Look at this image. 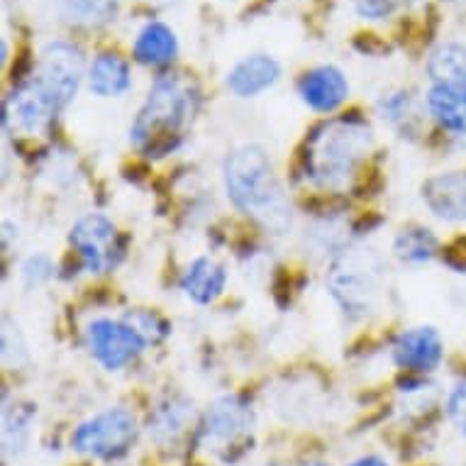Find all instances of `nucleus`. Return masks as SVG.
<instances>
[{
  "instance_id": "1",
  "label": "nucleus",
  "mask_w": 466,
  "mask_h": 466,
  "mask_svg": "<svg viewBox=\"0 0 466 466\" xmlns=\"http://www.w3.org/2000/svg\"><path fill=\"white\" fill-rule=\"evenodd\" d=\"M374 145L367 120L357 115H339L315 127L303 149V177L322 191H342L352 184L357 171Z\"/></svg>"
},
{
  "instance_id": "2",
  "label": "nucleus",
  "mask_w": 466,
  "mask_h": 466,
  "mask_svg": "<svg viewBox=\"0 0 466 466\" xmlns=\"http://www.w3.org/2000/svg\"><path fill=\"white\" fill-rule=\"evenodd\" d=\"M225 191L232 206L252 215L264 228L281 235L290 228V206L267 152L257 145H242L225 159Z\"/></svg>"
},
{
  "instance_id": "3",
  "label": "nucleus",
  "mask_w": 466,
  "mask_h": 466,
  "mask_svg": "<svg viewBox=\"0 0 466 466\" xmlns=\"http://www.w3.org/2000/svg\"><path fill=\"white\" fill-rule=\"evenodd\" d=\"M198 107V91L184 76H159L130 127V142L147 157L171 154Z\"/></svg>"
},
{
  "instance_id": "4",
  "label": "nucleus",
  "mask_w": 466,
  "mask_h": 466,
  "mask_svg": "<svg viewBox=\"0 0 466 466\" xmlns=\"http://www.w3.org/2000/svg\"><path fill=\"white\" fill-rule=\"evenodd\" d=\"M386 268L381 257L371 247H350L339 252L328 271V286L332 299L344 313L367 315L381 299Z\"/></svg>"
},
{
  "instance_id": "5",
  "label": "nucleus",
  "mask_w": 466,
  "mask_h": 466,
  "mask_svg": "<svg viewBox=\"0 0 466 466\" xmlns=\"http://www.w3.org/2000/svg\"><path fill=\"white\" fill-rule=\"evenodd\" d=\"M254 435L252 408L238 396L215 400L200 420V447L222 461H238L247 454Z\"/></svg>"
},
{
  "instance_id": "6",
  "label": "nucleus",
  "mask_w": 466,
  "mask_h": 466,
  "mask_svg": "<svg viewBox=\"0 0 466 466\" xmlns=\"http://www.w3.org/2000/svg\"><path fill=\"white\" fill-rule=\"evenodd\" d=\"M137 418L127 408H107L103 413H96L86 422H81L71 437V444L78 454L86 457L113 459L125 457L137 440Z\"/></svg>"
},
{
  "instance_id": "7",
  "label": "nucleus",
  "mask_w": 466,
  "mask_h": 466,
  "mask_svg": "<svg viewBox=\"0 0 466 466\" xmlns=\"http://www.w3.org/2000/svg\"><path fill=\"white\" fill-rule=\"evenodd\" d=\"M84 52L71 42H49L42 49L35 84L54 110H62L76 98L78 86L84 81Z\"/></svg>"
},
{
  "instance_id": "8",
  "label": "nucleus",
  "mask_w": 466,
  "mask_h": 466,
  "mask_svg": "<svg viewBox=\"0 0 466 466\" xmlns=\"http://www.w3.org/2000/svg\"><path fill=\"white\" fill-rule=\"evenodd\" d=\"M86 344L106 371H120L145 352L147 339L130 322L98 318L86 328Z\"/></svg>"
},
{
  "instance_id": "9",
  "label": "nucleus",
  "mask_w": 466,
  "mask_h": 466,
  "mask_svg": "<svg viewBox=\"0 0 466 466\" xmlns=\"http://www.w3.org/2000/svg\"><path fill=\"white\" fill-rule=\"evenodd\" d=\"M69 242L91 274L110 271L123 254L117 228L113 225V220H107L106 215L98 213L78 218L69 232Z\"/></svg>"
},
{
  "instance_id": "10",
  "label": "nucleus",
  "mask_w": 466,
  "mask_h": 466,
  "mask_svg": "<svg viewBox=\"0 0 466 466\" xmlns=\"http://www.w3.org/2000/svg\"><path fill=\"white\" fill-rule=\"evenodd\" d=\"M56 113L46 96L37 88V84H25L10 93L5 100V125H13V130L39 135L52 123V115Z\"/></svg>"
},
{
  "instance_id": "11",
  "label": "nucleus",
  "mask_w": 466,
  "mask_h": 466,
  "mask_svg": "<svg viewBox=\"0 0 466 466\" xmlns=\"http://www.w3.org/2000/svg\"><path fill=\"white\" fill-rule=\"evenodd\" d=\"M422 203L440 220H466V171H447L428 178L422 186Z\"/></svg>"
},
{
  "instance_id": "12",
  "label": "nucleus",
  "mask_w": 466,
  "mask_h": 466,
  "mask_svg": "<svg viewBox=\"0 0 466 466\" xmlns=\"http://www.w3.org/2000/svg\"><path fill=\"white\" fill-rule=\"evenodd\" d=\"M442 337L435 328H413L400 332L393 344V360L400 369L410 371H435L442 361Z\"/></svg>"
},
{
  "instance_id": "13",
  "label": "nucleus",
  "mask_w": 466,
  "mask_h": 466,
  "mask_svg": "<svg viewBox=\"0 0 466 466\" xmlns=\"http://www.w3.org/2000/svg\"><path fill=\"white\" fill-rule=\"evenodd\" d=\"M300 100L315 113H332L350 98V81L335 66H318L299 81Z\"/></svg>"
},
{
  "instance_id": "14",
  "label": "nucleus",
  "mask_w": 466,
  "mask_h": 466,
  "mask_svg": "<svg viewBox=\"0 0 466 466\" xmlns=\"http://www.w3.org/2000/svg\"><path fill=\"white\" fill-rule=\"evenodd\" d=\"M281 78V66L268 54H252L232 66L228 74V88L239 98H254L268 91Z\"/></svg>"
},
{
  "instance_id": "15",
  "label": "nucleus",
  "mask_w": 466,
  "mask_h": 466,
  "mask_svg": "<svg viewBox=\"0 0 466 466\" xmlns=\"http://www.w3.org/2000/svg\"><path fill=\"white\" fill-rule=\"evenodd\" d=\"M428 110L447 132L466 135V84H435L428 93Z\"/></svg>"
},
{
  "instance_id": "16",
  "label": "nucleus",
  "mask_w": 466,
  "mask_h": 466,
  "mask_svg": "<svg viewBox=\"0 0 466 466\" xmlns=\"http://www.w3.org/2000/svg\"><path fill=\"white\" fill-rule=\"evenodd\" d=\"M225 281H228V271L222 264L210 257H198L188 264L181 276V289L193 303L208 306L225 290Z\"/></svg>"
},
{
  "instance_id": "17",
  "label": "nucleus",
  "mask_w": 466,
  "mask_h": 466,
  "mask_svg": "<svg viewBox=\"0 0 466 466\" xmlns=\"http://www.w3.org/2000/svg\"><path fill=\"white\" fill-rule=\"evenodd\" d=\"M130 64L120 54L103 52L88 66V88L98 98H117L130 91Z\"/></svg>"
},
{
  "instance_id": "18",
  "label": "nucleus",
  "mask_w": 466,
  "mask_h": 466,
  "mask_svg": "<svg viewBox=\"0 0 466 466\" xmlns=\"http://www.w3.org/2000/svg\"><path fill=\"white\" fill-rule=\"evenodd\" d=\"M132 54L142 66H164V64L177 59L178 39L168 25L154 20V23H147L139 30Z\"/></svg>"
},
{
  "instance_id": "19",
  "label": "nucleus",
  "mask_w": 466,
  "mask_h": 466,
  "mask_svg": "<svg viewBox=\"0 0 466 466\" xmlns=\"http://www.w3.org/2000/svg\"><path fill=\"white\" fill-rule=\"evenodd\" d=\"M193 420V405H188L186 400H167L161 403L152 415H149V437L154 442L167 447V444H174L178 437L184 435L188 422Z\"/></svg>"
},
{
  "instance_id": "20",
  "label": "nucleus",
  "mask_w": 466,
  "mask_h": 466,
  "mask_svg": "<svg viewBox=\"0 0 466 466\" xmlns=\"http://www.w3.org/2000/svg\"><path fill=\"white\" fill-rule=\"evenodd\" d=\"M428 74L435 84H466V46L457 42L437 46L430 56Z\"/></svg>"
},
{
  "instance_id": "21",
  "label": "nucleus",
  "mask_w": 466,
  "mask_h": 466,
  "mask_svg": "<svg viewBox=\"0 0 466 466\" xmlns=\"http://www.w3.org/2000/svg\"><path fill=\"white\" fill-rule=\"evenodd\" d=\"M59 13L76 27H100L113 20L117 0H59Z\"/></svg>"
},
{
  "instance_id": "22",
  "label": "nucleus",
  "mask_w": 466,
  "mask_h": 466,
  "mask_svg": "<svg viewBox=\"0 0 466 466\" xmlns=\"http://www.w3.org/2000/svg\"><path fill=\"white\" fill-rule=\"evenodd\" d=\"M32 422V408L30 405H13L5 410V420H3V442H5V457H17L27 444Z\"/></svg>"
},
{
  "instance_id": "23",
  "label": "nucleus",
  "mask_w": 466,
  "mask_h": 466,
  "mask_svg": "<svg viewBox=\"0 0 466 466\" xmlns=\"http://www.w3.org/2000/svg\"><path fill=\"white\" fill-rule=\"evenodd\" d=\"M437 249V239L430 235V229L408 228L396 238V254L403 261H430Z\"/></svg>"
},
{
  "instance_id": "24",
  "label": "nucleus",
  "mask_w": 466,
  "mask_h": 466,
  "mask_svg": "<svg viewBox=\"0 0 466 466\" xmlns=\"http://www.w3.org/2000/svg\"><path fill=\"white\" fill-rule=\"evenodd\" d=\"M125 322H130L132 328L137 329L147 342H159V339H164L168 332L167 322L161 320L159 315L149 313V310H135L132 315H127V320Z\"/></svg>"
},
{
  "instance_id": "25",
  "label": "nucleus",
  "mask_w": 466,
  "mask_h": 466,
  "mask_svg": "<svg viewBox=\"0 0 466 466\" xmlns=\"http://www.w3.org/2000/svg\"><path fill=\"white\" fill-rule=\"evenodd\" d=\"M447 415L461 437H466V381H459L447 398Z\"/></svg>"
},
{
  "instance_id": "26",
  "label": "nucleus",
  "mask_w": 466,
  "mask_h": 466,
  "mask_svg": "<svg viewBox=\"0 0 466 466\" xmlns=\"http://www.w3.org/2000/svg\"><path fill=\"white\" fill-rule=\"evenodd\" d=\"M52 261L37 254V257H30V259L23 264V279L27 281V286H39L52 279Z\"/></svg>"
},
{
  "instance_id": "27",
  "label": "nucleus",
  "mask_w": 466,
  "mask_h": 466,
  "mask_svg": "<svg viewBox=\"0 0 466 466\" xmlns=\"http://www.w3.org/2000/svg\"><path fill=\"white\" fill-rule=\"evenodd\" d=\"M357 10L364 17L371 20H381L393 10V0H357Z\"/></svg>"
},
{
  "instance_id": "28",
  "label": "nucleus",
  "mask_w": 466,
  "mask_h": 466,
  "mask_svg": "<svg viewBox=\"0 0 466 466\" xmlns=\"http://www.w3.org/2000/svg\"><path fill=\"white\" fill-rule=\"evenodd\" d=\"M381 113L389 120H400V117H405V113H408V98H405V93H396V96L383 98Z\"/></svg>"
},
{
  "instance_id": "29",
  "label": "nucleus",
  "mask_w": 466,
  "mask_h": 466,
  "mask_svg": "<svg viewBox=\"0 0 466 466\" xmlns=\"http://www.w3.org/2000/svg\"><path fill=\"white\" fill-rule=\"evenodd\" d=\"M350 466H389V464H386L381 457H374V454H371V457L357 459V461H352Z\"/></svg>"
},
{
  "instance_id": "30",
  "label": "nucleus",
  "mask_w": 466,
  "mask_h": 466,
  "mask_svg": "<svg viewBox=\"0 0 466 466\" xmlns=\"http://www.w3.org/2000/svg\"><path fill=\"white\" fill-rule=\"evenodd\" d=\"M310 466H328V464H310Z\"/></svg>"
}]
</instances>
